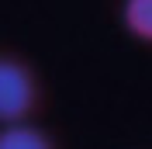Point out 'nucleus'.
I'll return each mask as SVG.
<instances>
[{
  "mask_svg": "<svg viewBox=\"0 0 152 149\" xmlns=\"http://www.w3.org/2000/svg\"><path fill=\"white\" fill-rule=\"evenodd\" d=\"M35 104H38V87L31 69L18 59H4V66H0V118L14 125L24 114H31Z\"/></svg>",
  "mask_w": 152,
  "mask_h": 149,
  "instance_id": "obj_1",
  "label": "nucleus"
},
{
  "mask_svg": "<svg viewBox=\"0 0 152 149\" xmlns=\"http://www.w3.org/2000/svg\"><path fill=\"white\" fill-rule=\"evenodd\" d=\"M121 21L138 42H152V0H124Z\"/></svg>",
  "mask_w": 152,
  "mask_h": 149,
  "instance_id": "obj_2",
  "label": "nucleus"
},
{
  "mask_svg": "<svg viewBox=\"0 0 152 149\" xmlns=\"http://www.w3.org/2000/svg\"><path fill=\"white\" fill-rule=\"evenodd\" d=\"M0 149H52V139L42 128H31V125H18L14 121L0 135Z\"/></svg>",
  "mask_w": 152,
  "mask_h": 149,
  "instance_id": "obj_3",
  "label": "nucleus"
}]
</instances>
